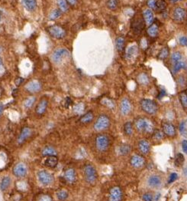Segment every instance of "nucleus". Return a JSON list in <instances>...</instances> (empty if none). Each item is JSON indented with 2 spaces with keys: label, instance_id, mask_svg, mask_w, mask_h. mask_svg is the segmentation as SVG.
<instances>
[{
  "label": "nucleus",
  "instance_id": "27",
  "mask_svg": "<svg viewBox=\"0 0 187 201\" xmlns=\"http://www.w3.org/2000/svg\"><path fill=\"white\" fill-rule=\"evenodd\" d=\"M41 154L44 158H47V157L49 156H55V155L57 154V151L53 146L48 145V146H45L42 149Z\"/></svg>",
  "mask_w": 187,
  "mask_h": 201
},
{
  "label": "nucleus",
  "instance_id": "21",
  "mask_svg": "<svg viewBox=\"0 0 187 201\" xmlns=\"http://www.w3.org/2000/svg\"><path fill=\"white\" fill-rule=\"evenodd\" d=\"M161 184H162V180L158 175L153 174L149 177L147 179V184L152 188H158L161 187Z\"/></svg>",
  "mask_w": 187,
  "mask_h": 201
},
{
  "label": "nucleus",
  "instance_id": "2",
  "mask_svg": "<svg viewBox=\"0 0 187 201\" xmlns=\"http://www.w3.org/2000/svg\"><path fill=\"white\" fill-rule=\"evenodd\" d=\"M111 146V140L106 134H99L95 138V147L101 153L107 151Z\"/></svg>",
  "mask_w": 187,
  "mask_h": 201
},
{
  "label": "nucleus",
  "instance_id": "8",
  "mask_svg": "<svg viewBox=\"0 0 187 201\" xmlns=\"http://www.w3.org/2000/svg\"><path fill=\"white\" fill-rule=\"evenodd\" d=\"M48 32L51 37L56 39H62L66 36L65 29L60 25H51L48 28Z\"/></svg>",
  "mask_w": 187,
  "mask_h": 201
},
{
  "label": "nucleus",
  "instance_id": "34",
  "mask_svg": "<svg viewBox=\"0 0 187 201\" xmlns=\"http://www.w3.org/2000/svg\"><path fill=\"white\" fill-rule=\"evenodd\" d=\"M56 196L59 201H66L69 197V193L65 190H60L56 193Z\"/></svg>",
  "mask_w": 187,
  "mask_h": 201
},
{
  "label": "nucleus",
  "instance_id": "35",
  "mask_svg": "<svg viewBox=\"0 0 187 201\" xmlns=\"http://www.w3.org/2000/svg\"><path fill=\"white\" fill-rule=\"evenodd\" d=\"M57 3L62 13H67L69 10V4L66 0H57Z\"/></svg>",
  "mask_w": 187,
  "mask_h": 201
},
{
  "label": "nucleus",
  "instance_id": "55",
  "mask_svg": "<svg viewBox=\"0 0 187 201\" xmlns=\"http://www.w3.org/2000/svg\"><path fill=\"white\" fill-rule=\"evenodd\" d=\"M70 6H76L77 3V0H66Z\"/></svg>",
  "mask_w": 187,
  "mask_h": 201
},
{
  "label": "nucleus",
  "instance_id": "51",
  "mask_svg": "<svg viewBox=\"0 0 187 201\" xmlns=\"http://www.w3.org/2000/svg\"><path fill=\"white\" fill-rule=\"evenodd\" d=\"M143 201H153V196L151 193H145L142 196Z\"/></svg>",
  "mask_w": 187,
  "mask_h": 201
},
{
  "label": "nucleus",
  "instance_id": "1",
  "mask_svg": "<svg viewBox=\"0 0 187 201\" xmlns=\"http://www.w3.org/2000/svg\"><path fill=\"white\" fill-rule=\"evenodd\" d=\"M134 125L137 131L145 134H152L154 131V125L150 119L144 117H137L134 122Z\"/></svg>",
  "mask_w": 187,
  "mask_h": 201
},
{
  "label": "nucleus",
  "instance_id": "6",
  "mask_svg": "<svg viewBox=\"0 0 187 201\" xmlns=\"http://www.w3.org/2000/svg\"><path fill=\"white\" fill-rule=\"evenodd\" d=\"M37 178L39 183L45 187L52 185L54 182V175L46 170H40L37 171Z\"/></svg>",
  "mask_w": 187,
  "mask_h": 201
},
{
  "label": "nucleus",
  "instance_id": "52",
  "mask_svg": "<svg viewBox=\"0 0 187 201\" xmlns=\"http://www.w3.org/2000/svg\"><path fill=\"white\" fill-rule=\"evenodd\" d=\"M179 42L181 45L187 47V37H185V36H182V37L179 38Z\"/></svg>",
  "mask_w": 187,
  "mask_h": 201
},
{
  "label": "nucleus",
  "instance_id": "4",
  "mask_svg": "<svg viewBox=\"0 0 187 201\" xmlns=\"http://www.w3.org/2000/svg\"><path fill=\"white\" fill-rule=\"evenodd\" d=\"M141 110L149 115H154L158 111V105L155 101L148 98L142 99L140 102Z\"/></svg>",
  "mask_w": 187,
  "mask_h": 201
},
{
  "label": "nucleus",
  "instance_id": "53",
  "mask_svg": "<svg viewBox=\"0 0 187 201\" xmlns=\"http://www.w3.org/2000/svg\"><path fill=\"white\" fill-rule=\"evenodd\" d=\"M182 144V149L183 152L187 154V140H183L181 143Z\"/></svg>",
  "mask_w": 187,
  "mask_h": 201
},
{
  "label": "nucleus",
  "instance_id": "3",
  "mask_svg": "<svg viewBox=\"0 0 187 201\" xmlns=\"http://www.w3.org/2000/svg\"><path fill=\"white\" fill-rule=\"evenodd\" d=\"M111 125V119L108 115L102 114L96 118L93 124V129L96 132H102L108 129Z\"/></svg>",
  "mask_w": 187,
  "mask_h": 201
},
{
  "label": "nucleus",
  "instance_id": "26",
  "mask_svg": "<svg viewBox=\"0 0 187 201\" xmlns=\"http://www.w3.org/2000/svg\"><path fill=\"white\" fill-rule=\"evenodd\" d=\"M12 184V179L9 176L5 175L1 179L0 182V190L2 192H5L8 190Z\"/></svg>",
  "mask_w": 187,
  "mask_h": 201
},
{
  "label": "nucleus",
  "instance_id": "40",
  "mask_svg": "<svg viewBox=\"0 0 187 201\" xmlns=\"http://www.w3.org/2000/svg\"><path fill=\"white\" fill-rule=\"evenodd\" d=\"M102 104L106 108H109V109H114L115 107V104L114 101L108 98H103L102 100Z\"/></svg>",
  "mask_w": 187,
  "mask_h": 201
},
{
  "label": "nucleus",
  "instance_id": "47",
  "mask_svg": "<svg viewBox=\"0 0 187 201\" xmlns=\"http://www.w3.org/2000/svg\"><path fill=\"white\" fill-rule=\"evenodd\" d=\"M182 60V54L179 52H174L171 55V61L175 64Z\"/></svg>",
  "mask_w": 187,
  "mask_h": 201
},
{
  "label": "nucleus",
  "instance_id": "18",
  "mask_svg": "<svg viewBox=\"0 0 187 201\" xmlns=\"http://www.w3.org/2000/svg\"><path fill=\"white\" fill-rule=\"evenodd\" d=\"M77 174L73 168H67L64 173V178L68 184H73L76 182Z\"/></svg>",
  "mask_w": 187,
  "mask_h": 201
},
{
  "label": "nucleus",
  "instance_id": "23",
  "mask_svg": "<svg viewBox=\"0 0 187 201\" xmlns=\"http://www.w3.org/2000/svg\"><path fill=\"white\" fill-rule=\"evenodd\" d=\"M22 3L24 8L30 13L35 11L37 6L36 0H22Z\"/></svg>",
  "mask_w": 187,
  "mask_h": 201
},
{
  "label": "nucleus",
  "instance_id": "7",
  "mask_svg": "<svg viewBox=\"0 0 187 201\" xmlns=\"http://www.w3.org/2000/svg\"><path fill=\"white\" fill-rule=\"evenodd\" d=\"M70 51H69L68 49H67V48H57V49L54 50V52L52 53L51 58H52V61H54V63H56V64H60V63L62 62V61H63L64 58L70 56Z\"/></svg>",
  "mask_w": 187,
  "mask_h": 201
},
{
  "label": "nucleus",
  "instance_id": "20",
  "mask_svg": "<svg viewBox=\"0 0 187 201\" xmlns=\"http://www.w3.org/2000/svg\"><path fill=\"white\" fill-rule=\"evenodd\" d=\"M138 151H139V152L141 154L146 155L150 152V144L148 140H145V139H143V140H141L138 142Z\"/></svg>",
  "mask_w": 187,
  "mask_h": 201
},
{
  "label": "nucleus",
  "instance_id": "13",
  "mask_svg": "<svg viewBox=\"0 0 187 201\" xmlns=\"http://www.w3.org/2000/svg\"><path fill=\"white\" fill-rule=\"evenodd\" d=\"M161 129L165 135L167 137H174L176 135V130L174 125L169 121H162L161 123Z\"/></svg>",
  "mask_w": 187,
  "mask_h": 201
},
{
  "label": "nucleus",
  "instance_id": "12",
  "mask_svg": "<svg viewBox=\"0 0 187 201\" xmlns=\"http://www.w3.org/2000/svg\"><path fill=\"white\" fill-rule=\"evenodd\" d=\"M42 85L40 81L37 80H33L27 83L25 86V89L27 92L30 94L38 93L41 90Z\"/></svg>",
  "mask_w": 187,
  "mask_h": 201
},
{
  "label": "nucleus",
  "instance_id": "58",
  "mask_svg": "<svg viewBox=\"0 0 187 201\" xmlns=\"http://www.w3.org/2000/svg\"><path fill=\"white\" fill-rule=\"evenodd\" d=\"M161 193H157V194L156 196H155V197L153 198V200H154V201H158L160 199V198H161Z\"/></svg>",
  "mask_w": 187,
  "mask_h": 201
},
{
  "label": "nucleus",
  "instance_id": "9",
  "mask_svg": "<svg viewBox=\"0 0 187 201\" xmlns=\"http://www.w3.org/2000/svg\"><path fill=\"white\" fill-rule=\"evenodd\" d=\"M12 173L16 177L19 178V179L25 177L27 174H28V167H27V165L25 163H17L14 166V167H13Z\"/></svg>",
  "mask_w": 187,
  "mask_h": 201
},
{
  "label": "nucleus",
  "instance_id": "54",
  "mask_svg": "<svg viewBox=\"0 0 187 201\" xmlns=\"http://www.w3.org/2000/svg\"><path fill=\"white\" fill-rule=\"evenodd\" d=\"M166 95V91H165V90H161V91H160V93H159V95H158V98H159V99H161V98H164V96H165Z\"/></svg>",
  "mask_w": 187,
  "mask_h": 201
},
{
  "label": "nucleus",
  "instance_id": "32",
  "mask_svg": "<svg viewBox=\"0 0 187 201\" xmlns=\"http://www.w3.org/2000/svg\"><path fill=\"white\" fill-rule=\"evenodd\" d=\"M36 101H37V98L34 96H30L28 98H27L23 102V105L26 109H30V108H32L33 106L35 104Z\"/></svg>",
  "mask_w": 187,
  "mask_h": 201
},
{
  "label": "nucleus",
  "instance_id": "33",
  "mask_svg": "<svg viewBox=\"0 0 187 201\" xmlns=\"http://www.w3.org/2000/svg\"><path fill=\"white\" fill-rule=\"evenodd\" d=\"M125 38L122 37V36H119V37L116 39L115 47L118 52H122L124 48H125Z\"/></svg>",
  "mask_w": 187,
  "mask_h": 201
},
{
  "label": "nucleus",
  "instance_id": "11",
  "mask_svg": "<svg viewBox=\"0 0 187 201\" xmlns=\"http://www.w3.org/2000/svg\"><path fill=\"white\" fill-rule=\"evenodd\" d=\"M32 129L28 126H25L21 129L20 133L17 138V143L19 145H22L29 138L32 134Z\"/></svg>",
  "mask_w": 187,
  "mask_h": 201
},
{
  "label": "nucleus",
  "instance_id": "62",
  "mask_svg": "<svg viewBox=\"0 0 187 201\" xmlns=\"http://www.w3.org/2000/svg\"><path fill=\"white\" fill-rule=\"evenodd\" d=\"M2 18V12H0V21H1Z\"/></svg>",
  "mask_w": 187,
  "mask_h": 201
},
{
  "label": "nucleus",
  "instance_id": "28",
  "mask_svg": "<svg viewBox=\"0 0 187 201\" xmlns=\"http://www.w3.org/2000/svg\"><path fill=\"white\" fill-rule=\"evenodd\" d=\"M132 151V147L128 143H122L118 147V153L121 156H127Z\"/></svg>",
  "mask_w": 187,
  "mask_h": 201
},
{
  "label": "nucleus",
  "instance_id": "29",
  "mask_svg": "<svg viewBox=\"0 0 187 201\" xmlns=\"http://www.w3.org/2000/svg\"><path fill=\"white\" fill-rule=\"evenodd\" d=\"M133 130H134V125L132 122L127 121L125 123L123 126V132L124 134L128 137H130L133 134Z\"/></svg>",
  "mask_w": 187,
  "mask_h": 201
},
{
  "label": "nucleus",
  "instance_id": "22",
  "mask_svg": "<svg viewBox=\"0 0 187 201\" xmlns=\"http://www.w3.org/2000/svg\"><path fill=\"white\" fill-rule=\"evenodd\" d=\"M58 162L59 160L57 155H55V156H49L45 158L44 161V165L48 167V168L53 169L57 167Z\"/></svg>",
  "mask_w": 187,
  "mask_h": 201
},
{
  "label": "nucleus",
  "instance_id": "30",
  "mask_svg": "<svg viewBox=\"0 0 187 201\" xmlns=\"http://www.w3.org/2000/svg\"><path fill=\"white\" fill-rule=\"evenodd\" d=\"M179 100L184 110H187V91H182L179 93Z\"/></svg>",
  "mask_w": 187,
  "mask_h": 201
},
{
  "label": "nucleus",
  "instance_id": "38",
  "mask_svg": "<svg viewBox=\"0 0 187 201\" xmlns=\"http://www.w3.org/2000/svg\"><path fill=\"white\" fill-rule=\"evenodd\" d=\"M185 66H186L185 63L183 61H182V60H181V61H178V62L173 64V72L174 74L177 73V72H179L180 70L185 69Z\"/></svg>",
  "mask_w": 187,
  "mask_h": 201
},
{
  "label": "nucleus",
  "instance_id": "59",
  "mask_svg": "<svg viewBox=\"0 0 187 201\" xmlns=\"http://www.w3.org/2000/svg\"><path fill=\"white\" fill-rule=\"evenodd\" d=\"M2 69H3V61H2V58L0 57V72H1Z\"/></svg>",
  "mask_w": 187,
  "mask_h": 201
},
{
  "label": "nucleus",
  "instance_id": "16",
  "mask_svg": "<svg viewBox=\"0 0 187 201\" xmlns=\"http://www.w3.org/2000/svg\"><path fill=\"white\" fill-rule=\"evenodd\" d=\"M131 111H132V104L130 100L127 98H123L120 104L121 114L123 116H127L130 114Z\"/></svg>",
  "mask_w": 187,
  "mask_h": 201
},
{
  "label": "nucleus",
  "instance_id": "24",
  "mask_svg": "<svg viewBox=\"0 0 187 201\" xmlns=\"http://www.w3.org/2000/svg\"><path fill=\"white\" fill-rule=\"evenodd\" d=\"M138 48L136 45H132L128 47L125 52V58L127 60H132L138 54Z\"/></svg>",
  "mask_w": 187,
  "mask_h": 201
},
{
  "label": "nucleus",
  "instance_id": "50",
  "mask_svg": "<svg viewBox=\"0 0 187 201\" xmlns=\"http://www.w3.org/2000/svg\"><path fill=\"white\" fill-rule=\"evenodd\" d=\"M157 2V0H147V6L150 9L155 10L156 9Z\"/></svg>",
  "mask_w": 187,
  "mask_h": 201
},
{
  "label": "nucleus",
  "instance_id": "45",
  "mask_svg": "<svg viewBox=\"0 0 187 201\" xmlns=\"http://www.w3.org/2000/svg\"><path fill=\"white\" fill-rule=\"evenodd\" d=\"M169 48L167 47H164L160 51L158 54V58L161 60H165L169 55Z\"/></svg>",
  "mask_w": 187,
  "mask_h": 201
},
{
  "label": "nucleus",
  "instance_id": "49",
  "mask_svg": "<svg viewBox=\"0 0 187 201\" xmlns=\"http://www.w3.org/2000/svg\"><path fill=\"white\" fill-rule=\"evenodd\" d=\"M178 179V174L176 173H170V175L169 176L168 180H167V184H171L173 182L176 181Z\"/></svg>",
  "mask_w": 187,
  "mask_h": 201
},
{
  "label": "nucleus",
  "instance_id": "5",
  "mask_svg": "<svg viewBox=\"0 0 187 201\" xmlns=\"http://www.w3.org/2000/svg\"><path fill=\"white\" fill-rule=\"evenodd\" d=\"M83 177L86 182L88 184H95L98 179V173L96 167L91 164H86L83 167Z\"/></svg>",
  "mask_w": 187,
  "mask_h": 201
},
{
  "label": "nucleus",
  "instance_id": "60",
  "mask_svg": "<svg viewBox=\"0 0 187 201\" xmlns=\"http://www.w3.org/2000/svg\"><path fill=\"white\" fill-rule=\"evenodd\" d=\"M183 174L184 176H185L187 177V167H185V168L183 170Z\"/></svg>",
  "mask_w": 187,
  "mask_h": 201
},
{
  "label": "nucleus",
  "instance_id": "14",
  "mask_svg": "<svg viewBox=\"0 0 187 201\" xmlns=\"http://www.w3.org/2000/svg\"><path fill=\"white\" fill-rule=\"evenodd\" d=\"M146 161L141 155L135 154L130 158V164L132 167L135 169L142 168L145 165Z\"/></svg>",
  "mask_w": 187,
  "mask_h": 201
},
{
  "label": "nucleus",
  "instance_id": "41",
  "mask_svg": "<svg viewBox=\"0 0 187 201\" xmlns=\"http://www.w3.org/2000/svg\"><path fill=\"white\" fill-rule=\"evenodd\" d=\"M138 81L141 85H147L149 83V78L145 73L140 74L138 76Z\"/></svg>",
  "mask_w": 187,
  "mask_h": 201
},
{
  "label": "nucleus",
  "instance_id": "43",
  "mask_svg": "<svg viewBox=\"0 0 187 201\" xmlns=\"http://www.w3.org/2000/svg\"><path fill=\"white\" fill-rule=\"evenodd\" d=\"M84 110H85V105L82 102L76 104L73 107V112L76 114H82Z\"/></svg>",
  "mask_w": 187,
  "mask_h": 201
},
{
  "label": "nucleus",
  "instance_id": "15",
  "mask_svg": "<svg viewBox=\"0 0 187 201\" xmlns=\"http://www.w3.org/2000/svg\"><path fill=\"white\" fill-rule=\"evenodd\" d=\"M48 107V100L47 98H41L35 107V113L38 116H43L46 113Z\"/></svg>",
  "mask_w": 187,
  "mask_h": 201
},
{
  "label": "nucleus",
  "instance_id": "39",
  "mask_svg": "<svg viewBox=\"0 0 187 201\" xmlns=\"http://www.w3.org/2000/svg\"><path fill=\"white\" fill-rule=\"evenodd\" d=\"M62 12L60 11L59 9H55L53 11H51V13H50L49 16H48V19L51 21L56 20V19H58L59 17H60V16L62 15Z\"/></svg>",
  "mask_w": 187,
  "mask_h": 201
},
{
  "label": "nucleus",
  "instance_id": "10",
  "mask_svg": "<svg viewBox=\"0 0 187 201\" xmlns=\"http://www.w3.org/2000/svg\"><path fill=\"white\" fill-rule=\"evenodd\" d=\"M123 191L119 187H111L108 192V201H122L123 199Z\"/></svg>",
  "mask_w": 187,
  "mask_h": 201
},
{
  "label": "nucleus",
  "instance_id": "61",
  "mask_svg": "<svg viewBox=\"0 0 187 201\" xmlns=\"http://www.w3.org/2000/svg\"><path fill=\"white\" fill-rule=\"evenodd\" d=\"M180 1H182V0H170V2H173V3H176V2H180Z\"/></svg>",
  "mask_w": 187,
  "mask_h": 201
},
{
  "label": "nucleus",
  "instance_id": "57",
  "mask_svg": "<svg viewBox=\"0 0 187 201\" xmlns=\"http://www.w3.org/2000/svg\"><path fill=\"white\" fill-rule=\"evenodd\" d=\"M4 111V105L2 104H0V116L3 114Z\"/></svg>",
  "mask_w": 187,
  "mask_h": 201
},
{
  "label": "nucleus",
  "instance_id": "56",
  "mask_svg": "<svg viewBox=\"0 0 187 201\" xmlns=\"http://www.w3.org/2000/svg\"><path fill=\"white\" fill-rule=\"evenodd\" d=\"M23 78H18L16 80V84L17 86H19V85H20L21 84H22V82H23Z\"/></svg>",
  "mask_w": 187,
  "mask_h": 201
},
{
  "label": "nucleus",
  "instance_id": "31",
  "mask_svg": "<svg viewBox=\"0 0 187 201\" xmlns=\"http://www.w3.org/2000/svg\"><path fill=\"white\" fill-rule=\"evenodd\" d=\"M147 32L149 36L152 38L156 37L158 34V32H159V27H158L157 24L153 23L152 25H150L147 28Z\"/></svg>",
  "mask_w": 187,
  "mask_h": 201
},
{
  "label": "nucleus",
  "instance_id": "48",
  "mask_svg": "<svg viewBox=\"0 0 187 201\" xmlns=\"http://www.w3.org/2000/svg\"><path fill=\"white\" fill-rule=\"evenodd\" d=\"M37 201H54L52 196L48 193H43L41 194L37 198Z\"/></svg>",
  "mask_w": 187,
  "mask_h": 201
},
{
  "label": "nucleus",
  "instance_id": "25",
  "mask_svg": "<svg viewBox=\"0 0 187 201\" xmlns=\"http://www.w3.org/2000/svg\"><path fill=\"white\" fill-rule=\"evenodd\" d=\"M143 18H144V20L145 22L146 25H152L154 20V16H153V11L150 9H147L144 11L143 13Z\"/></svg>",
  "mask_w": 187,
  "mask_h": 201
},
{
  "label": "nucleus",
  "instance_id": "44",
  "mask_svg": "<svg viewBox=\"0 0 187 201\" xmlns=\"http://www.w3.org/2000/svg\"><path fill=\"white\" fill-rule=\"evenodd\" d=\"M179 131L181 135L183 137H187V125L185 121L180 122L179 125Z\"/></svg>",
  "mask_w": 187,
  "mask_h": 201
},
{
  "label": "nucleus",
  "instance_id": "46",
  "mask_svg": "<svg viewBox=\"0 0 187 201\" xmlns=\"http://www.w3.org/2000/svg\"><path fill=\"white\" fill-rule=\"evenodd\" d=\"M106 6L110 10H115L118 6V0H108Z\"/></svg>",
  "mask_w": 187,
  "mask_h": 201
},
{
  "label": "nucleus",
  "instance_id": "37",
  "mask_svg": "<svg viewBox=\"0 0 187 201\" xmlns=\"http://www.w3.org/2000/svg\"><path fill=\"white\" fill-rule=\"evenodd\" d=\"M164 135L165 134H164L162 130H159V129H155L154 131L152 133V138L154 140H161L164 139Z\"/></svg>",
  "mask_w": 187,
  "mask_h": 201
},
{
  "label": "nucleus",
  "instance_id": "42",
  "mask_svg": "<svg viewBox=\"0 0 187 201\" xmlns=\"http://www.w3.org/2000/svg\"><path fill=\"white\" fill-rule=\"evenodd\" d=\"M167 8V2H165V0H157L156 6V11L159 12V13H162Z\"/></svg>",
  "mask_w": 187,
  "mask_h": 201
},
{
  "label": "nucleus",
  "instance_id": "17",
  "mask_svg": "<svg viewBox=\"0 0 187 201\" xmlns=\"http://www.w3.org/2000/svg\"><path fill=\"white\" fill-rule=\"evenodd\" d=\"M187 16V12L185 9L182 7H177L173 10V17L174 20L177 22H182L185 19Z\"/></svg>",
  "mask_w": 187,
  "mask_h": 201
},
{
  "label": "nucleus",
  "instance_id": "19",
  "mask_svg": "<svg viewBox=\"0 0 187 201\" xmlns=\"http://www.w3.org/2000/svg\"><path fill=\"white\" fill-rule=\"evenodd\" d=\"M94 117L95 115L93 111H89L80 116V117L79 118V122L82 125H89L93 121Z\"/></svg>",
  "mask_w": 187,
  "mask_h": 201
},
{
  "label": "nucleus",
  "instance_id": "63",
  "mask_svg": "<svg viewBox=\"0 0 187 201\" xmlns=\"http://www.w3.org/2000/svg\"><path fill=\"white\" fill-rule=\"evenodd\" d=\"M2 47H0V54L2 53Z\"/></svg>",
  "mask_w": 187,
  "mask_h": 201
},
{
  "label": "nucleus",
  "instance_id": "36",
  "mask_svg": "<svg viewBox=\"0 0 187 201\" xmlns=\"http://www.w3.org/2000/svg\"><path fill=\"white\" fill-rule=\"evenodd\" d=\"M185 162V158H184V155L181 153H178L177 154L175 157L174 160V164L176 167H182L184 164Z\"/></svg>",
  "mask_w": 187,
  "mask_h": 201
}]
</instances>
